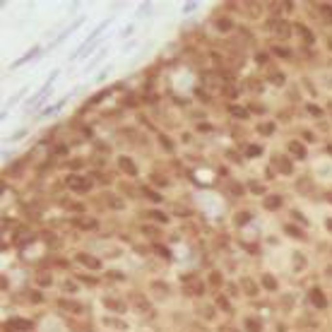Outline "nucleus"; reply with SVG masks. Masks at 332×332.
Wrapping results in <instances>:
<instances>
[{
	"instance_id": "7",
	"label": "nucleus",
	"mask_w": 332,
	"mask_h": 332,
	"mask_svg": "<svg viewBox=\"0 0 332 332\" xmlns=\"http://www.w3.org/2000/svg\"><path fill=\"white\" fill-rule=\"evenodd\" d=\"M289 149H291V154H296V157H303V154H306V152H303V147H301L299 142H291V144H289Z\"/></svg>"
},
{
	"instance_id": "8",
	"label": "nucleus",
	"mask_w": 332,
	"mask_h": 332,
	"mask_svg": "<svg viewBox=\"0 0 332 332\" xmlns=\"http://www.w3.org/2000/svg\"><path fill=\"white\" fill-rule=\"evenodd\" d=\"M279 205H282V198H274V195H272V198H267V202H265L267 209H274V207H279Z\"/></svg>"
},
{
	"instance_id": "3",
	"label": "nucleus",
	"mask_w": 332,
	"mask_h": 332,
	"mask_svg": "<svg viewBox=\"0 0 332 332\" xmlns=\"http://www.w3.org/2000/svg\"><path fill=\"white\" fill-rule=\"evenodd\" d=\"M32 328V323L29 320H12V323H7L5 325V332H12V330H29Z\"/></svg>"
},
{
	"instance_id": "13",
	"label": "nucleus",
	"mask_w": 332,
	"mask_h": 332,
	"mask_svg": "<svg viewBox=\"0 0 332 332\" xmlns=\"http://www.w3.org/2000/svg\"><path fill=\"white\" fill-rule=\"evenodd\" d=\"M263 284H265L267 289H274V286H277V284H274V279H269V277H265V279H263Z\"/></svg>"
},
{
	"instance_id": "14",
	"label": "nucleus",
	"mask_w": 332,
	"mask_h": 332,
	"mask_svg": "<svg viewBox=\"0 0 332 332\" xmlns=\"http://www.w3.org/2000/svg\"><path fill=\"white\" fill-rule=\"evenodd\" d=\"M149 217H154L157 221H166V217H164V214H159V212H149Z\"/></svg>"
},
{
	"instance_id": "5",
	"label": "nucleus",
	"mask_w": 332,
	"mask_h": 332,
	"mask_svg": "<svg viewBox=\"0 0 332 332\" xmlns=\"http://www.w3.org/2000/svg\"><path fill=\"white\" fill-rule=\"evenodd\" d=\"M311 301H313V303H316L318 308H325V299H323V294H320L318 289H316V291L311 294Z\"/></svg>"
},
{
	"instance_id": "10",
	"label": "nucleus",
	"mask_w": 332,
	"mask_h": 332,
	"mask_svg": "<svg viewBox=\"0 0 332 332\" xmlns=\"http://www.w3.org/2000/svg\"><path fill=\"white\" fill-rule=\"evenodd\" d=\"M277 27H279V29H274V32H279V36H286V34H289V29H286V24H284V22H279Z\"/></svg>"
},
{
	"instance_id": "9",
	"label": "nucleus",
	"mask_w": 332,
	"mask_h": 332,
	"mask_svg": "<svg viewBox=\"0 0 332 332\" xmlns=\"http://www.w3.org/2000/svg\"><path fill=\"white\" fill-rule=\"evenodd\" d=\"M79 263H87L89 267H99V260H92L89 255H79Z\"/></svg>"
},
{
	"instance_id": "2",
	"label": "nucleus",
	"mask_w": 332,
	"mask_h": 332,
	"mask_svg": "<svg viewBox=\"0 0 332 332\" xmlns=\"http://www.w3.org/2000/svg\"><path fill=\"white\" fill-rule=\"evenodd\" d=\"M118 166H121V171H126L128 176H135V174H137L135 164L130 161V159H128V157H121V159H118Z\"/></svg>"
},
{
	"instance_id": "4",
	"label": "nucleus",
	"mask_w": 332,
	"mask_h": 332,
	"mask_svg": "<svg viewBox=\"0 0 332 332\" xmlns=\"http://www.w3.org/2000/svg\"><path fill=\"white\" fill-rule=\"evenodd\" d=\"M274 164L279 166V171H282V174H291V164H286V159H284V157H277V159H274Z\"/></svg>"
},
{
	"instance_id": "11",
	"label": "nucleus",
	"mask_w": 332,
	"mask_h": 332,
	"mask_svg": "<svg viewBox=\"0 0 332 332\" xmlns=\"http://www.w3.org/2000/svg\"><path fill=\"white\" fill-rule=\"evenodd\" d=\"M246 325H248V330H251V332H260V325H258L255 320H248Z\"/></svg>"
},
{
	"instance_id": "12",
	"label": "nucleus",
	"mask_w": 332,
	"mask_h": 332,
	"mask_svg": "<svg viewBox=\"0 0 332 332\" xmlns=\"http://www.w3.org/2000/svg\"><path fill=\"white\" fill-rule=\"evenodd\" d=\"M236 221H238V224H246V221H248V214H246V212L236 214Z\"/></svg>"
},
{
	"instance_id": "1",
	"label": "nucleus",
	"mask_w": 332,
	"mask_h": 332,
	"mask_svg": "<svg viewBox=\"0 0 332 332\" xmlns=\"http://www.w3.org/2000/svg\"><path fill=\"white\" fill-rule=\"evenodd\" d=\"M67 186L72 188V190H89V181H84V178H79V176H70V181H67Z\"/></svg>"
},
{
	"instance_id": "6",
	"label": "nucleus",
	"mask_w": 332,
	"mask_h": 332,
	"mask_svg": "<svg viewBox=\"0 0 332 332\" xmlns=\"http://www.w3.org/2000/svg\"><path fill=\"white\" fill-rule=\"evenodd\" d=\"M77 226H82V229H94V226H96V221H94V219H89V217H82V219H77Z\"/></svg>"
},
{
	"instance_id": "15",
	"label": "nucleus",
	"mask_w": 332,
	"mask_h": 332,
	"mask_svg": "<svg viewBox=\"0 0 332 332\" xmlns=\"http://www.w3.org/2000/svg\"><path fill=\"white\" fill-rule=\"evenodd\" d=\"M330 152H332V147H330Z\"/></svg>"
}]
</instances>
